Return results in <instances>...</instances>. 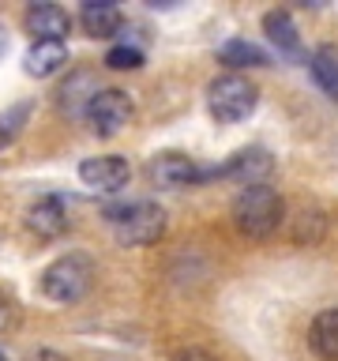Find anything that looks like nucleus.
I'll list each match as a JSON object with an SVG mask.
<instances>
[{
  "label": "nucleus",
  "instance_id": "f257e3e1",
  "mask_svg": "<svg viewBox=\"0 0 338 361\" xmlns=\"http://www.w3.org/2000/svg\"><path fill=\"white\" fill-rule=\"evenodd\" d=\"M282 214H286V203H282V196L267 185H248L241 196L233 200V219L241 226V233H248V237L275 233Z\"/></svg>",
  "mask_w": 338,
  "mask_h": 361
},
{
  "label": "nucleus",
  "instance_id": "f03ea898",
  "mask_svg": "<svg viewBox=\"0 0 338 361\" xmlns=\"http://www.w3.org/2000/svg\"><path fill=\"white\" fill-rule=\"evenodd\" d=\"M90 282H94V264H90L83 252L56 256L53 264L42 271V293L49 301H56V305L79 301L90 290Z\"/></svg>",
  "mask_w": 338,
  "mask_h": 361
},
{
  "label": "nucleus",
  "instance_id": "7ed1b4c3",
  "mask_svg": "<svg viewBox=\"0 0 338 361\" xmlns=\"http://www.w3.org/2000/svg\"><path fill=\"white\" fill-rule=\"evenodd\" d=\"M259 90L244 75H218L207 87V109L218 124H241L256 113Z\"/></svg>",
  "mask_w": 338,
  "mask_h": 361
},
{
  "label": "nucleus",
  "instance_id": "20e7f679",
  "mask_svg": "<svg viewBox=\"0 0 338 361\" xmlns=\"http://www.w3.org/2000/svg\"><path fill=\"white\" fill-rule=\"evenodd\" d=\"M113 233H117L120 245H154L158 237L165 233V211L151 200L128 203V207L113 211Z\"/></svg>",
  "mask_w": 338,
  "mask_h": 361
},
{
  "label": "nucleus",
  "instance_id": "39448f33",
  "mask_svg": "<svg viewBox=\"0 0 338 361\" xmlns=\"http://www.w3.org/2000/svg\"><path fill=\"white\" fill-rule=\"evenodd\" d=\"M132 98L124 94V90L117 87H109V90H98L94 98H90V106L83 117L90 121V128H94L98 135H117L124 124L132 121Z\"/></svg>",
  "mask_w": 338,
  "mask_h": 361
},
{
  "label": "nucleus",
  "instance_id": "423d86ee",
  "mask_svg": "<svg viewBox=\"0 0 338 361\" xmlns=\"http://www.w3.org/2000/svg\"><path fill=\"white\" fill-rule=\"evenodd\" d=\"M128 177H132V169L120 154H98L79 166V180L94 192H120L128 185Z\"/></svg>",
  "mask_w": 338,
  "mask_h": 361
},
{
  "label": "nucleus",
  "instance_id": "0eeeda50",
  "mask_svg": "<svg viewBox=\"0 0 338 361\" xmlns=\"http://www.w3.org/2000/svg\"><path fill=\"white\" fill-rule=\"evenodd\" d=\"M151 180L158 188L177 192V188H188V185H196V180H203V169H196V162L180 151H162V154H154V162H151Z\"/></svg>",
  "mask_w": 338,
  "mask_h": 361
},
{
  "label": "nucleus",
  "instance_id": "6e6552de",
  "mask_svg": "<svg viewBox=\"0 0 338 361\" xmlns=\"http://www.w3.org/2000/svg\"><path fill=\"white\" fill-rule=\"evenodd\" d=\"M270 154L267 151H259V147H248V151H237L225 166L218 169H203V177H237V180H244V188L248 185H263V177L270 173Z\"/></svg>",
  "mask_w": 338,
  "mask_h": 361
},
{
  "label": "nucleus",
  "instance_id": "1a4fd4ad",
  "mask_svg": "<svg viewBox=\"0 0 338 361\" xmlns=\"http://www.w3.org/2000/svg\"><path fill=\"white\" fill-rule=\"evenodd\" d=\"M23 27L34 42H64L68 30H72V19L61 4H30Z\"/></svg>",
  "mask_w": 338,
  "mask_h": 361
},
{
  "label": "nucleus",
  "instance_id": "9d476101",
  "mask_svg": "<svg viewBox=\"0 0 338 361\" xmlns=\"http://www.w3.org/2000/svg\"><path fill=\"white\" fill-rule=\"evenodd\" d=\"M27 226H30V230L42 237V241H53V237H61V233L68 230L64 203L56 200V196H45V200H38V203L30 207V214H27Z\"/></svg>",
  "mask_w": 338,
  "mask_h": 361
},
{
  "label": "nucleus",
  "instance_id": "9b49d317",
  "mask_svg": "<svg viewBox=\"0 0 338 361\" xmlns=\"http://www.w3.org/2000/svg\"><path fill=\"white\" fill-rule=\"evenodd\" d=\"M79 23H83V30L90 34V38H113V34L124 27L120 8L113 4V0H87Z\"/></svg>",
  "mask_w": 338,
  "mask_h": 361
},
{
  "label": "nucleus",
  "instance_id": "f8f14e48",
  "mask_svg": "<svg viewBox=\"0 0 338 361\" xmlns=\"http://www.w3.org/2000/svg\"><path fill=\"white\" fill-rule=\"evenodd\" d=\"M68 64V45L64 42H34L27 56H23V68H27V75L34 79H45L53 75L56 68Z\"/></svg>",
  "mask_w": 338,
  "mask_h": 361
},
{
  "label": "nucleus",
  "instance_id": "ddd939ff",
  "mask_svg": "<svg viewBox=\"0 0 338 361\" xmlns=\"http://www.w3.org/2000/svg\"><path fill=\"white\" fill-rule=\"evenodd\" d=\"M263 30H267L270 45H275L282 56H304L301 38H297V27H293L289 11H267V16H263Z\"/></svg>",
  "mask_w": 338,
  "mask_h": 361
},
{
  "label": "nucleus",
  "instance_id": "4468645a",
  "mask_svg": "<svg viewBox=\"0 0 338 361\" xmlns=\"http://www.w3.org/2000/svg\"><path fill=\"white\" fill-rule=\"evenodd\" d=\"M308 343L320 357L338 361V309H323L320 316H315L312 331H308Z\"/></svg>",
  "mask_w": 338,
  "mask_h": 361
},
{
  "label": "nucleus",
  "instance_id": "2eb2a0df",
  "mask_svg": "<svg viewBox=\"0 0 338 361\" xmlns=\"http://www.w3.org/2000/svg\"><path fill=\"white\" fill-rule=\"evenodd\" d=\"M308 72H312L315 83L338 102V45H320V49L308 56Z\"/></svg>",
  "mask_w": 338,
  "mask_h": 361
},
{
  "label": "nucleus",
  "instance_id": "dca6fc26",
  "mask_svg": "<svg viewBox=\"0 0 338 361\" xmlns=\"http://www.w3.org/2000/svg\"><path fill=\"white\" fill-rule=\"evenodd\" d=\"M218 61L225 68H248V64H267V53L259 49V45L244 42V38H230L218 49Z\"/></svg>",
  "mask_w": 338,
  "mask_h": 361
},
{
  "label": "nucleus",
  "instance_id": "f3484780",
  "mask_svg": "<svg viewBox=\"0 0 338 361\" xmlns=\"http://www.w3.org/2000/svg\"><path fill=\"white\" fill-rule=\"evenodd\" d=\"M106 68H117V72H132V68H143V49L132 42L124 45H113L106 53Z\"/></svg>",
  "mask_w": 338,
  "mask_h": 361
},
{
  "label": "nucleus",
  "instance_id": "a211bd4d",
  "mask_svg": "<svg viewBox=\"0 0 338 361\" xmlns=\"http://www.w3.org/2000/svg\"><path fill=\"white\" fill-rule=\"evenodd\" d=\"M30 117V106L27 102H19V106H11L8 113H0V147L15 140V132L23 128V121Z\"/></svg>",
  "mask_w": 338,
  "mask_h": 361
},
{
  "label": "nucleus",
  "instance_id": "6ab92c4d",
  "mask_svg": "<svg viewBox=\"0 0 338 361\" xmlns=\"http://www.w3.org/2000/svg\"><path fill=\"white\" fill-rule=\"evenodd\" d=\"M169 361H214L207 350H199V346H180V350H173V357Z\"/></svg>",
  "mask_w": 338,
  "mask_h": 361
},
{
  "label": "nucleus",
  "instance_id": "aec40b11",
  "mask_svg": "<svg viewBox=\"0 0 338 361\" xmlns=\"http://www.w3.org/2000/svg\"><path fill=\"white\" fill-rule=\"evenodd\" d=\"M11 324H15V305L0 298V331H8Z\"/></svg>",
  "mask_w": 338,
  "mask_h": 361
},
{
  "label": "nucleus",
  "instance_id": "412c9836",
  "mask_svg": "<svg viewBox=\"0 0 338 361\" xmlns=\"http://www.w3.org/2000/svg\"><path fill=\"white\" fill-rule=\"evenodd\" d=\"M4 49H8V30L0 27V56H4Z\"/></svg>",
  "mask_w": 338,
  "mask_h": 361
},
{
  "label": "nucleus",
  "instance_id": "4be33fe9",
  "mask_svg": "<svg viewBox=\"0 0 338 361\" xmlns=\"http://www.w3.org/2000/svg\"><path fill=\"white\" fill-rule=\"evenodd\" d=\"M0 361H8V357H4V354H0Z\"/></svg>",
  "mask_w": 338,
  "mask_h": 361
}]
</instances>
